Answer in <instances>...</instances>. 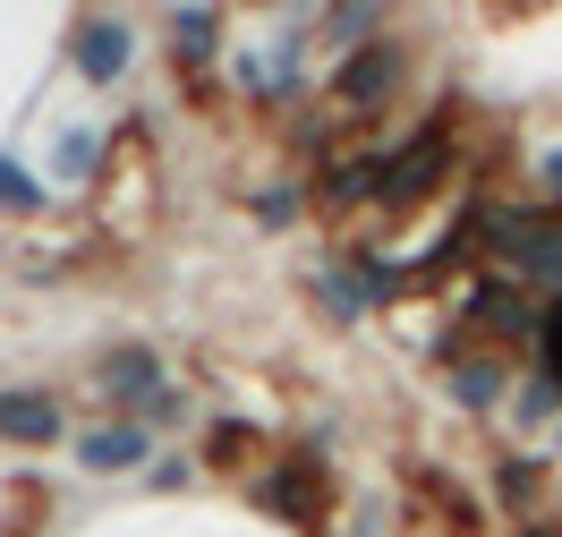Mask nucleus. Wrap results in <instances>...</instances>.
Masks as SVG:
<instances>
[{
  "mask_svg": "<svg viewBox=\"0 0 562 537\" xmlns=\"http://www.w3.org/2000/svg\"><path fill=\"white\" fill-rule=\"evenodd\" d=\"M460 239H486L520 282L562 299V214H460Z\"/></svg>",
  "mask_w": 562,
  "mask_h": 537,
  "instance_id": "nucleus-1",
  "label": "nucleus"
},
{
  "mask_svg": "<svg viewBox=\"0 0 562 537\" xmlns=\"http://www.w3.org/2000/svg\"><path fill=\"white\" fill-rule=\"evenodd\" d=\"M443 179H452V120L435 111V120H426L409 145H392V154H384L375 205H384V214H418V205L435 197V188H443Z\"/></svg>",
  "mask_w": 562,
  "mask_h": 537,
  "instance_id": "nucleus-2",
  "label": "nucleus"
},
{
  "mask_svg": "<svg viewBox=\"0 0 562 537\" xmlns=\"http://www.w3.org/2000/svg\"><path fill=\"white\" fill-rule=\"evenodd\" d=\"M247 503H256L265 521H281V529H324V521H333V478H324L316 452H281V461H265V478L247 486Z\"/></svg>",
  "mask_w": 562,
  "mask_h": 537,
  "instance_id": "nucleus-3",
  "label": "nucleus"
},
{
  "mask_svg": "<svg viewBox=\"0 0 562 537\" xmlns=\"http://www.w3.org/2000/svg\"><path fill=\"white\" fill-rule=\"evenodd\" d=\"M401 69H409V43L401 35H375L367 52L333 60V103H341V120H375V111L401 94Z\"/></svg>",
  "mask_w": 562,
  "mask_h": 537,
  "instance_id": "nucleus-4",
  "label": "nucleus"
},
{
  "mask_svg": "<svg viewBox=\"0 0 562 537\" xmlns=\"http://www.w3.org/2000/svg\"><path fill=\"white\" fill-rule=\"evenodd\" d=\"M94 393H103L120 418H137V427H145V410L171 393V384H162V358L145 350V342H111V350L94 358Z\"/></svg>",
  "mask_w": 562,
  "mask_h": 537,
  "instance_id": "nucleus-5",
  "label": "nucleus"
},
{
  "mask_svg": "<svg viewBox=\"0 0 562 537\" xmlns=\"http://www.w3.org/2000/svg\"><path fill=\"white\" fill-rule=\"evenodd\" d=\"M128 60H137L128 18H103V9L69 18V69L86 77V86H120V77H128Z\"/></svg>",
  "mask_w": 562,
  "mask_h": 537,
  "instance_id": "nucleus-6",
  "label": "nucleus"
},
{
  "mask_svg": "<svg viewBox=\"0 0 562 537\" xmlns=\"http://www.w3.org/2000/svg\"><path fill=\"white\" fill-rule=\"evenodd\" d=\"M460 316L477 324V333H494V342H537V299H528L520 282H469V307Z\"/></svg>",
  "mask_w": 562,
  "mask_h": 537,
  "instance_id": "nucleus-7",
  "label": "nucleus"
},
{
  "mask_svg": "<svg viewBox=\"0 0 562 537\" xmlns=\"http://www.w3.org/2000/svg\"><path fill=\"white\" fill-rule=\"evenodd\" d=\"M145 452H154V427H137V418H103V427L77 435V469H94V478L145 469Z\"/></svg>",
  "mask_w": 562,
  "mask_h": 537,
  "instance_id": "nucleus-8",
  "label": "nucleus"
},
{
  "mask_svg": "<svg viewBox=\"0 0 562 537\" xmlns=\"http://www.w3.org/2000/svg\"><path fill=\"white\" fill-rule=\"evenodd\" d=\"M375 179H384V163H375V154H333V163H316V205H324V214L375 205Z\"/></svg>",
  "mask_w": 562,
  "mask_h": 537,
  "instance_id": "nucleus-9",
  "label": "nucleus"
},
{
  "mask_svg": "<svg viewBox=\"0 0 562 537\" xmlns=\"http://www.w3.org/2000/svg\"><path fill=\"white\" fill-rule=\"evenodd\" d=\"M0 435L9 444H60V401L43 384H0Z\"/></svg>",
  "mask_w": 562,
  "mask_h": 537,
  "instance_id": "nucleus-10",
  "label": "nucleus"
},
{
  "mask_svg": "<svg viewBox=\"0 0 562 537\" xmlns=\"http://www.w3.org/2000/svg\"><path fill=\"white\" fill-rule=\"evenodd\" d=\"M503 384H512V367H503L494 350H460V358H452V401L469 410V418L503 410Z\"/></svg>",
  "mask_w": 562,
  "mask_h": 537,
  "instance_id": "nucleus-11",
  "label": "nucleus"
},
{
  "mask_svg": "<svg viewBox=\"0 0 562 537\" xmlns=\"http://www.w3.org/2000/svg\"><path fill=\"white\" fill-rule=\"evenodd\" d=\"M316 35L333 43L341 60H350V52H367V43L384 35V9H367V0H341V9H324V18H316Z\"/></svg>",
  "mask_w": 562,
  "mask_h": 537,
  "instance_id": "nucleus-12",
  "label": "nucleus"
},
{
  "mask_svg": "<svg viewBox=\"0 0 562 537\" xmlns=\"http://www.w3.org/2000/svg\"><path fill=\"white\" fill-rule=\"evenodd\" d=\"M171 52L188 60V69H205L213 52H222V9H171Z\"/></svg>",
  "mask_w": 562,
  "mask_h": 537,
  "instance_id": "nucleus-13",
  "label": "nucleus"
},
{
  "mask_svg": "<svg viewBox=\"0 0 562 537\" xmlns=\"http://www.w3.org/2000/svg\"><path fill=\"white\" fill-rule=\"evenodd\" d=\"M316 299H324V316H333V324H358L367 307H375V290L358 282V265H324V273H316Z\"/></svg>",
  "mask_w": 562,
  "mask_h": 537,
  "instance_id": "nucleus-14",
  "label": "nucleus"
},
{
  "mask_svg": "<svg viewBox=\"0 0 562 537\" xmlns=\"http://www.w3.org/2000/svg\"><path fill=\"white\" fill-rule=\"evenodd\" d=\"M94 154H103L94 128H60V137H52V171L69 179V188H86V179H94Z\"/></svg>",
  "mask_w": 562,
  "mask_h": 537,
  "instance_id": "nucleus-15",
  "label": "nucleus"
},
{
  "mask_svg": "<svg viewBox=\"0 0 562 537\" xmlns=\"http://www.w3.org/2000/svg\"><path fill=\"white\" fill-rule=\"evenodd\" d=\"M43 205H52V188H43L26 163H9V154H0V214H43Z\"/></svg>",
  "mask_w": 562,
  "mask_h": 537,
  "instance_id": "nucleus-16",
  "label": "nucleus"
},
{
  "mask_svg": "<svg viewBox=\"0 0 562 537\" xmlns=\"http://www.w3.org/2000/svg\"><path fill=\"white\" fill-rule=\"evenodd\" d=\"M256 444H265V435L247 427V418H213V427H205V461H213V469H239Z\"/></svg>",
  "mask_w": 562,
  "mask_h": 537,
  "instance_id": "nucleus-17",
  "label": "nucleus"
},
{
  "mask_svg": "<svg viewBox=\"0 0 562 537\" xmlns=\"http://www.w3.org/2000/svg\"><path fill=\"white\" fill-rule=\"evenodd\" d=\"M512 418H520V427H546V418H562V384L546 376V367H537L520 393H512Z\"/></svg>",
  "mask_w": 562,
  "mask_h": 537,
  "instance_id": "nucleus-18",
  "label": "nucleus"
},
{
  "mask_svg": "<svg viewBox=\"0 0 562 537\" xmlns=\"http://www.w3.org/2000/svg\"><path fill=\"white\" fill-rule=\"evenodd\" d=\"M256 222H265V231H290V222H299V188H265V197H256Z\"/></svg>",
  "mask_w": 562,
  "mask_h": 537,
  "instance_id": "nucleus-19",
  "label": "nucleus"
},
{
  "mask_svg": "<svg viewBox=\"0 0 562 537\" xmlns=\"http://www.w3.org/2000/svg\"><path fill=\"white\" fill-rule=\"evenodd\" d=\"M537 486H546V478H537L528 461H512V469H503V503H512V512H520V503H537Z\"/></svg>",
  "mask_w": 562,
  "mask_h": 537,
  "instance_id": "nucleus-20",
  "label": "nucleus"
},
{
  "mask_svg": "<svg viewBox=\"0 0 562 537\" xmlns=\"http://www.w3.org/2000/svg\"><path fill=\"white\" fill-rule=\"evenodd\" d=\"M537 188H546V214H562V145L537 154Z\"/></svg>",
  "mask_w": 562,
  "mask_h": 537,
  "instance_id": "nucleus-21",
  "label": "nucleus"
},
{
  "mask_svg": "<svg viewBox=\"0 0 562 537\" xmlns=\"http://www.w3.org/2000/svg\"><path fill=\"white\" fill-rule=\"evenodd\" d=\"M528 537H554V529H528Z\"/></svg>",
  "mask_w": 562,
  "mask_h": 537,
  "instance_id": "nucleus-22",
  "label": "nucleus"
}]
</instances>
